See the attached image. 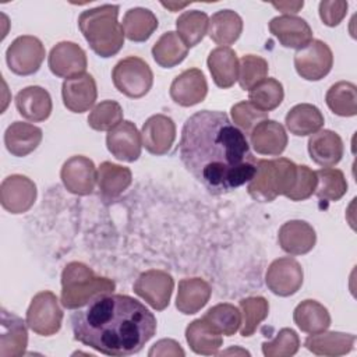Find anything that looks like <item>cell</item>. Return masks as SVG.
I'll list each match as a JSON object with an SVG mask.
<instances>
[{
	"label": "cell",
	"instance_id": "obj_1",
	"mask_svg": "<svg viewBox=\"0 0 357 357\" xmlns=\"http://www.w3.org/2000/svg\"><path fill=\"white\" fill-rule=\"evenodd\" d=\"M180 159L185 169L215 195L248 183L255 172V156L245 134L225 112L199 110L181 130Z\"/></svg>",
	"mask_w": 357,
	"mask_h": 357
},
{
	"label": "cell",
	"instance_id": "obj_2",
	"mask_svg": "<svg viewBox=\"0 0 357 357\" xmlns=\"http://www.w3.org/2000/svg\"><path fill=\"white\" fill-rule=\"evenodd\" d=\"M74 339L106 356H131L156 333L155 315L127 294H102L71 314Z\"/></svg>",
	"mask_w": 357,
	"mask_h": 357
},
{
	"label": "cell",
	"instance_id": "obj_3",
	"mask_svg": "<svg viewBox=\"0 0 357 357\" xmlns=\"http://www.w3.org/2000/svg\"><path fill=\"white\" fill-rule=\"evenodd\" d=\"M117 4H103L81 13L78 26L91 49L107 59L120 52L124 45V31L119 22Z\"/></svg>",
	"mask_w": 357,
	"mask_h": 357
},
{
	"label": "cell",
	"instance_id": "obj_4",
	"mask_svg": "<svg viewBox=\"0 0 357 357\" xmlns=\"http://www.w3.org/2000/svg\"><path fill=\"white\" fill-rule=\"evenodd\" d=\"M116 284L112 279L100 278L82 262H70L61 273V305L78 310L95 297L113 293Z\"/></svg>",
	"mask_w": 357,
	"mask_h": 357
},
{
	"label": "cell",
	"instance_id": "obj_5",
	"mask_svg": "<svg viewBox=\"0 0 357 357\" xmlns=\"http://www.w3.org/2000/svg\"><path fill=\"white\" fill-rule=\"evenodd\" d=\"M297 178V165L286 158L258 159L257 172L248 181V194L259 202H271L287 195Z\"/></svg>",
	"mask_w": 357,
	"mask_h": 357
},
{
	"label": "cell",
	"instance_id": "obj_6",
	"mask_svg": "<svg viewBox=\"0 0 357 357\" xmlns=\"http://www.w3.org/2000/svg\"><path fill=\"white\" fill-rule=\"evenodd\" d=\"M112 79L119 92L128 98L139 99L152 88L153 74L145 60L128 56L113 67Z\"/></svg>",
	"mask_w": 357,
	"mask_h": 357
},
{
	"label": "cell",
	"instance_id": "obj_7",
	"mask_svg": "<svg viewBox=\"0 0 357 357\" xmlns=\"http://www.w3.org/2000/svg\"><path fill=\"white\" fill-rule=\"evenodd\" d=\"M61 321L63 310L54 293L43 290L32 297L25 319L31 331L40 336H52L60 331Z\"/></svg>",
	"mask_w": 357,
	"mask_h": 357
},
{
	"label": "cell",
	"instance_id": "obj_8",
	"mask_svg": "<svg viewBox=\"0 0 357 357\" xmlns=\"http://www.w3.org/2000/svg\"><path fill=\"white\" fill-rule=\"evenodd\" d=\"M46 56V50L39 38L22 35L15 38L6 50V61L8 68L17 75L35 74Z\"/></svg>",
	"mask_w": 357,
	"mask_h": 357
},
{
	"label": "cell",
	"instance_id": "obj_9",
	"mask_svg": "<svg viewBox=\"0 0 357 357\" xmlns=\"http://www.w3.org/2000/svg\"><path fill=\"white\" fill-rule=\"evenodd\" d=\"M332 66V50L319 39H312L307 46L298 49L294 54V68L297 74L307 81L322 79L329 74Z\"/></svg>",
	"mask_w": 357,
	"mask_h": 357
},
{
	"label": "cell",
	"instance_id": "obj_10",
	"mask_svg": "<svg viewBox=\"0 0 357 357\" xmlns=\"http://www.w3.org/2000/svg\"><path fill=\"white\" fill-rule=\"evenodd\" d=\"M134 293L145 300L156 311H163L172 298L174 280L170 273L160 269H149L142 272L134 286Z\"/></svg>",
	"mask_w": 357,
	"mask_h": 357
},
{
	"label": "cell",
	"instance_id": "obj_11",
	"mask_svg": "<svg viewBox=\"0 0 357 357\" xmlns=\"http://www.w3.org/2000/svg\"><path fill=\"white\" fill-rule=\"evenodd\" d=\"M303 268L300 262L291 257L275 259L265 273V283L268 289L280 297H289L297 293L303 286Z\"/></svg>",
	"mask_w": 357,
	"mask_h": 357
},
{
	"label": "cell",
	"instance_id": "obj_12",
	"mask_svg": "<svg viewBox=\"0 0 357 357\" xmlns=\"http://www.w3.org/2000/svg\"><path fill=\"white\" fill-rule=\"evenodd\" d=\"M60 177L66 190L71 194L89 195L98 183V170L89 158L75 155L63 163Z\"/></svg>",
	"mask_w": 357,
	"mask_h": 357
},
{
	"label": "cell",
	"instance_id": "obj_13",
	"mask_svg": "<svg viewBox=\"0 0 357 357\" xmlns=\"http://www.w3.org/2000/svg\"><path fill=\"white\" fill-rule=\"evenodd\" d=\"M36 184L22 174L7 176L0 185L1 206L14 215L31 209L36 199Z\"/></svg>",
	"mask_w": 357,
	"mask_h": 357
},
{
	"label": "cell",
	"instance_id": "obj_14",
	"mask_svg": "<svg viewBox=\"0 0 357 357\" xmlns=\"http://www.w3.org/2000/svg\"><path fill=\"white\" fill-rule=\"evenodd\" d=\"M50 71L60 78H71L84 74L88 66L84 49L75 42L63 40L54 45L49 53Z\"/></svg>",
	"mask_w": 357,
	"mask_h": 357
},
{
	"label": "cell",
	"instance_id": "obj_15",
	"mask_svg": "<svg viewBox=\"0 0 357 357\" xmlns=\"http://www.w3.org/2000/svg\"><path fill=\"white\" fill-rule=\"evenodd\" d=\"M106 146L116 159L134 162L141 156V132L132 121L123 120L120 124L107 131Z\"/></svg>",
	"mask_w": 357,
	"mask_h": 357
},
{
	"label": "cell",
	"instance_id": "obj_16",
	"mask_svg": "<svg viewBox=\"0 0 357 357\" xmlns=\"http://www.w3.org/2000/svg\"><path fill=\"white\" fill-rule=\"evenodd\" d=\"M142 146L156 156L166 155L176 139V124L165 114L151 116L141 128Z\"/></svg>",
	"mask_w": 357,
	"mask_h": 357
},
{
	"label": "cell",
	"instance_id": "obj_17",
	"mask_svg": "<svg viewBox=\"0 0 357 357\" xmlns=\"http://www.w3.org/2000/svg\"><path fill=\"white\" fill-rule=\"evenodd\" d=\"M96 96V82L88 73L67 78L61 85L63 103L73 113L88 112L93 107Z\"/></svg>",
	"mask_w": 357,
	"mask_h": 357
},
{
	"label": "cell",
	"instance_id": "obj_18",
	"mask_svg": "<svg viewBox=\"0 0 357 357\" xmlns=\"http://www.w3.org/2000/svg\"><path fill=\"white\" fill-rule=\"evenodd\" d=\"M169 93L173 102L183 107L198 105L208 93L206 78L199 68H188L173 79Z\"/></svg>",
	"mask_w": 357,
	"mask_h": 357
},
{
	"label": "cell",
	"instance_id": "obj_19",
	"mask_svg": "<svg viewBox=\"0 0 357 357\" xmlns=\"http://www.w3.org/2000/svg\"><path fill=\"white\" fill-rule=\"evenodd\" d=\"M271 33L284 47L303 49L312 40V29L297 15H278L269 21Z\"/></svg>",
	"mask_w": 357,
	"mask_h": 357
},
{
	"label": "cell",
	"instance_id": "obj_20",
	"mask_svg": "<svg viewBox=\"0 0 357 357\" xmlns=\"http://www.w3.org/2000/svg\"><path fill=\"white\" fill-rule=\"evenodd\" d=\"M278 241L284 252L290 255H303L314 248L317 234L308 222L294 219L280 226Z\"/></svg>",
	"mask_w": 357,
	"mask_h": 357
},
{
	"label": "cell",
	"instance_id": "obj_21",
	"mask_svg": "<svg viewBox=\"0 0 357 357\" xmlns=\"http://www.w3.org/2000/svg\"><path fill=\"white\" fill-rule=\"evenodd\" d=\"M250 145L259 155L279 156L287 145V134L284 127L275 120L261 121L250 132Z\"/></svg>",
	"mask_w": 357,
	"mask_h": 357
},
{
	"label": "cell",
	"instance_id": "obj_22",
	"mask_svg": "<svg viewBox=\"0 0 357 357\" xmlns=\"http://www.w3.org/2000/svg\"><path fill=\"white\" fill-rule=\"evenodd\" d=\"M26 322L6 308H1L0 357H18L25 353L28 346Z\"/></svg>",
	"mask_w": 357,
	"mask_h": 357
},
{
	"label": "cell",
	"instance_id": "obj_23",
	"mask_svg": "<svg viewBox=\"0 0 357 357\" xmlns=\"http://www.w3.org/2000/svg\"><path fill=\"white\" fill-rule=\"evenodd\" d=\"M15 106L24 119L33 123L49 119L53 107L49 92L39 85H31L21 89L15 95Z\"/></svg>",
	"mask_w": 357,
	"mask_h": 357
},
{
	"label": "cell",
	"instance_id": "obj_24",
	"mask_svg": "<svg viewBox=\"0 0 357 357\" xmlns=\"http://www.w3.org/2000/svg\"><path fill=\"white\" fill-rule=\"evenodd\" d=\"M343 151L342 138L332 130H319L311 134L308 139V153L322 167L337 165L343 156Z\"/></svg>",
	"mask_w": 357,
	"mask_h": 357
},
{
	"label": "cell",
	"instance_id": "obj_25",
	"mask_svg": "<svg viewBox=\"0 0 357 357\" xmlns=\"http://www.w3.org/2000/svg\"><path fill=\"white\" fill-rule=\"evenodd\" d=\"M42 137L43 132L39 127L24 121H14L4 132V145L13 156L24 158L39 146Z\"/></svg>",
	"mask_w": 357,
	"mask_h": 357
},
{
	"label": "cell",
	"instance_id": "obj_26",
	"mask_svg": "<svg viewBox=\"0 0 357 357\" xmlns=\"http://www.w3.org/2000/svg\"><path fill=\"white\" fill-rule=\"evenodd\" d=\"M206 64L213 82L219 88H230L238 79V57L231 47L219 46L212 49Z\"/></svg>",
	"mask_w": 357,
	"mask_h": 357
},
{
	"label": "cell",
	"instance_id": "obj_27",
	"mask_svg": "<svg viewBox=\"0 0 357 357\" xmlns=\"http://www.w3.org/2000/svg\"><path fill=\"white\" fill-rule=\"evenodd\" d=\"M212 289L201 278H184L178 282L176 308L185 315L198 312L209 301Z\"/></svg>",
	"mask_w": 357,
	"mask_h": 357
},
{
	"label": "cell",
	"instance_id": "obj_28",
	"mask_svg": "<svg viewBox=\"0 0 357 357\" xmlns=\"http://www.w3.org/2000/svg\"><path fill=\"white\" fill-rule=\"evenodd\" d=\"M356 343V336L343 332H319L310 335L304 346L317 356L336 357L347 354L353 350Z\"/></svg>",
	"mask_w": 357,
	"mask_h": 357
},
{
	"label": "cell",
	"instance_id": "obj_29",
	"mask_svg": "<svg viewBox=\"0 0 357 357\" xmlns=\"http://www.w3.org/2000/svg\"><path fill=\"white\" fill-rule=\"evenodd\" d=\"M185 340L191 350L197 354L212 356L223 344L222 333H219L206 319L198 318L185 328Z\"/></svg>",
	"mask_w": 357,
	"mask_h": 357
},
{
	"label": "cell",
	"instance_id": "obj_30",
	"mask_svg": "<svg viewBox=\"0 0 357 357\" xmlns=\"http://www.w3.org/2000/svg\"><path fill=\"white\" fill-rule=\"evenodd\" d=\"M243 32V20L233 10H219L209 18L208 35L220 46L229 47Z\"/></svg>",
	"mask_w": 357,
	"mask_h": 357
},
{
	"label": "cell",
	"instance_id": "obj_31",
	"mask_svg": "<svg viewBox=\"0 0 357 357\" xmlns=\"http://www.w3.org/2000/svg\"><path fill=\"white\" fill-rule=\"evenodd\" d=\"M284 123L293 135L305 137L319 131L325 120L322 112L317 106L311 103H300L287 112Z\"/></svg>",
	"mask_w": 357,
	"mask_h": 357
},
{
	"label": "cell",
	"instance_id": "obj_32",
	"mask_svg": "<svg viewBox=\"0 0 357 357\" xmlns=\"http://www.w3.org/2000/svg\"><path fill=\"white\" fill-rule=\"evenodd\" d=\"M132 173L128 167L112 162H102L98 167V187L100 195L113 199L121 195L131 184Z\"/></svg>",
	"mask_w": 357,
	"mask_h": 357
},
{
	"label": "cell",
	"instance_id": "obj_33",
	"mask_svg": "<svg viewBox=\"0 0 357 357\" xmlns=\"http://www.w3.org/2000/svg\"><path fill=\"white\" fill-rule=\"evenodd\" d=\"M294 324L301 332L308 335L328 331L331 326V315L326 307L317 300H304L293 311Z\"/></svg>",
	"mask_w": 357,
	"mask_h": 357
},
{
	"label": "cell",
	"instance_id": "obj_34",
	"mask_svg": "<svg viewBox=\"0 0 357 357\" xmlns=\"http://www.w3.org/2000/svg\"><path fill=\"white\" fill-rule=\"evenodd\" d=\"M124 36L132 42H145L158 28L156 15L144 7H134L123 17Z\"/></svg>",
	"mask_w": 357,
	"mask_h": 357
},
{
	"label": "cell",
	"instance_id": "obj_35",
	"mask_svg": "<svg viewBox=\"0 0 357 357\" xmlns=\"http://www.w3.org/2000/svg\"><path fill=\"white\" fill-rule=\"evenodd\" d=\"M188 54V47L180 39L177 32H165L152 46L153 60L163 68H172L180 64Z\"/></svg>",
	"mask_w": 357,
	"mask_h": 357
},
{
	"label": "cell",
	"instance_id": "obj_36",
	"mask_svg": "<svg viewBox=\"0 0 357 357\" xmlns=\"http://www.w3.org/2000/svg\"><path fill=\"white\" fill-rule=\"evenodd\" d=\"M208 25L209 17L206 13L199 10L184 11L176 20L177 35L188 49L198 45L204 39V36L208 33Z\"/></svg>",
	"mask_w": 357,
	"mask_h": 357
},
{
	"label": "cell",
	"instance_id": "obj_37",
	"mask_svg": "<svg viewBox=\"0 0 357 357\" xmlns=\"http://www.w3.org/2000/svg\"><path fill=\"white\" fill-rule=\"evenodd\" d=\"M328 107L337 116L353 117L357 114V86L349 81L333 84L325 96Z\"/></svg>",
	"mask_w": 357,
	"mask_h": 357
},
{
	"label": "cell",
	"instance_id": "obj_38",
	"mask_svg": "<svg viewBox=\"0 0 357 357\" xmlns=\"http://www.w3.org/2000/svg\"><path fill=\"white\" fill-rule=\"evenodd\" d=\"M317 187L314 194L319 199L339 201L347 192V181L342 170L333 167H322L315 172Z\"/></svg>",
	"mask_w": 357,
	"mask_h": 357
},
{
	"label": "cell",
	"instance_id": "obj_39",
	"mask_svg": "<svg viewBox=\"0 0 357 357\" xmlns=\"http://www.w3.org/2000/svg\"><path fill=\"white\" fill-rule=\"evenodd\" d=\"M238 304H240V312H241L240 335L244 337H248L255 333L259 324L268 317L269 304L266 298L261 296L241 298Z\"/></svg>",
	"mask_w": 357,
	"mask_h": 357
},
{
	"label": "cell",
	"instance_id": "obj_40",
	"mask_svg": "<svg viewBox=\"0 0 357 357\" xmlns=\"http://www.w3.org/2000/svg\"><path fill=\"white\" fill-rule=\"evenodd\" d=\"M284 98L283 85L275 78H265L248 91V100L262 112L276 109Z\"/></svg>",
	"mask_w": 357,
	"mask_h": 357
},
{
	"label": "cell",
	"instance_id": "obj_41",
	"mask_svg": "<svg viewBox=\"0 0 357 357\" xmlns=\"http://www.w3.org/2000/svg\"><path fill=\"white\" fill-rule=\"evenodd\" d=\"M219 333L225 336L234 335L241 325V312L237 307L229 303H222L211 307L202 317Z\"/></svg>",
	"mask_w": 357,
	"mask_h": 357
},
{
	"label": "cell",
	"instance_id": "obj_42",
	"mask_svg": "<svg viewBox=\"0 0 357 357\" xmlns=\"http://www.w3.org/2000/svg\"><path fill=\"white\" fill-rule=\"evenodd\" d=\"M123 121V109L116 100H102L92 107L88 124L96 131H110Z\"/></svg>",
	"mask_w": 357,
	"mask_h": 357
},
{
	"label": "cell",
	"instance_id": "obj_43",
	"mask_svg": "<svg viewBox=\"0 0 357 357\" xmlns=\"http://www.w3.org/2000/svg\"><path fill=\"white\" fill-rule=\"evenodd\" d=\"M268 61L255 54H245L238 60V84L241 89L250 91L268 75Z\"/></svg>",
	"mask_w": 357,
	"mask_h": 357
},
{
	"label": "cell",
	"instance_id": "obj_44",
	"mask_svg": "<svg viewBox=\"0 0 357 357\" xmlns=\"http://www.w3.org/2000/svg\"><path fill=\"white\" fill-rule=\"evenodd\" d=\"M300 339L291 328H282L275 339L262 343V353L266 357H290L298 351Z\"/></svg>",
	"mask_w": 357,
	"mask_h": 357
},
{
	"label": "cell",
	"instance_id": "obj_45",
	"mask_svg": "<svg viewBox=\"0 0 357 357\" xmlns=\"http://www.w3.org/2000/svg\"><path fill=\"white\" fill-rule=\"evenodd\" d=\"M233 124L238 127L245 135L250 132L264 120L268 119V113L257 109L250 100H243L231 106L230 109Z\"/></svg>",
	"mask_w": 357,
	"mask_h": 357
},
{
	"label": "cell",
	"instance_id": "obj_46",
	"mask_svg": "<svg viewBox=\"0 0 357 357\" xmlns=\"http://www.w3.org/2000/svg\"><path fill=\"white\" fill-rule=\"evenodd\" d=\"M317 187V174L305 165L297 166V178L291 191L286 195L291 201H304L310 198Z\"/></svg>",
	"mask_w": 357,
	"mask_h": 357
},
{
	"label": "cell",
	"instance_id": "obj_47",
	"mask_svg": "<svg viewBox=\"0 0 357 357\" xmlns=\"http://www.w3.org/2000/svg\"><path fill=\"white\" fill-rule=\"evenodd\" d=\"M347 7L343 0H324L319 3V17L326 26H336L346 17Z\"/></svg>",
	"mask_w": 357,
	"mask_h": 357
},
{
	"label": "cell",
	"instance_id": "obj_48",
	"mask_svg": "<svg viewBox=\"0 0 357 357\" xmlns=\"http://www.w3.org/2000/svg\"><path fill=\"white\" fill-rule=\"evenodd\" d=\"M184 354H185L184 350L173 339H162L156 342L148 353L149 357H155V356H174V357L181 356L183 357Z\"/></svg>",
	"mask_w": 357,
	"mask_h": 357
},
{
	"label": "cell",
	"instance_id": "obj_49",
	"mask_svg": "<svg viewBox=\"0 0 357 357\" xmlns=\"http://www.w3.org/2000/svg\"><path fill=\"white\" fill-rule=\"evenodd\" d=\"M272 6L280 10L282 13H284V15H294L303 8L304 1L303 0L301 1H279V3H272Z\"/></svg>",
	"mask_w": 357,
	"mask_h": 357
},
{
	"label": "cell",
	"instance_id": "obj_50",
	"mask_svg": "<svg viewBox=\"0 0 357 357\" xmlns=\"http://www.w3.org/2000/svg\"><path fill=\"white\" fill-rule=\"evenodd\" d=\"M190 3H172V1H162V6L163 7H166V8H169L170 11H177V10H180V8H183V7H185V6H188Z\"/></svg>",
	"mask_w": 357,
	"mask_h": 357
},
{
	"label": "cell",
	"instance_id": "obj_51",
	"mask_svg": "<svg viewBox=\"0 0 357 357\" xmlns=\"http://www.w3.org/2000/svg\"><path fill=\"white\" fill-rule=\"evenodd\" d=\"M245 354V356H250V353L247 350H243V349H238V347H234V349H229L226 351H222V353H218L219 356H223V354Z\"/></svg>",
	"mask_w": 357,
	"mask_h": 357
}]
</instances>
